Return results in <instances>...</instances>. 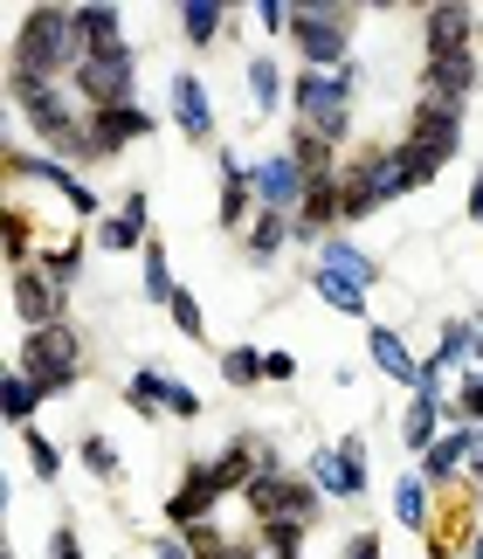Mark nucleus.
Wrapping results in <instances>:
<instances>
[{
  "label": "nucleus",
  "mask_w": 483,
  "mask_h": 559,
  "mask_svg": "<svg viewBox=\"0 0 483 559\" xmlns=\"http://www.w3.org/2000/svg\"><path fill=\"white\" fill-rule=\"evenodd\" d=\"M8 104L21 118V132H28L49 159L62 166H97V145H91V111H83V97L70 83H8Z\"/></svg>",
  "instance_id": "f257e3e1"
},
{
  "label": "nucleus",
  "mask_w": 483,
  "mask_h": 559,
  "mask_svg": "<svg viewBox=\"0 0 483 559\" xmlns=\"http://www.w3.org/2000/svg\"><path fill=\"white\" fill-rule=\"evenodd\" d=\"M76 8H28L8 35V83H70L83 70Z\"/></svg>",
  "instance_id": "f03ea898"
},
{
  "label": "nucleus",
  "mask_w": 483,
  "mask_h": 559,
  "mask_svg": "<svg viewBox=\"0 0 483 559\" xmlns=\"http://www.w3.org/2000/svg\"><path fill=\"white\" fill-rule=\"evenodd\" d=\"M360 76H366L360 56L345 62V70H297V76H291V124H297V132H318V139L345 145V139H353Z\"/></svg>",
  "instance_id": "7ed1b4c3"
},
{
  "label": "nucleus",
  "mask_w": 483,
  "mask_h": 559,
  "mask_svg": "<svg viewBox=\"0 0 483 559\" xmlns=\"http://www.w3.org/2000/svg\"><path fill=\"white\" fill-rule=\"evenodd\" d=\"M249 498V511H256V525H270V519H291V525H318V484L304 477V469H291L276 456V442L262 449V469H256V484L241 490Z\"/></svg>",
  "instance_id": "20e7f679"
},
{
  "label": "nucleus",
  "mask_w": 483,
  "mask_h": 559,
  "mask_svg": "<svg viewBox=\"0 0 483 559\" xmlns=\"http://www.w3.org/2000/svg\"><path fill=\"white\" fill-rule=\"evenodd\" d=\"M14 367L28 373L42 394H70V386L83 380V332L62 318V325H42V332H21V346H14Z\"/></svg>",
  "instance_id": "39448f33"
},
{
  "label": "nucleus",
  "mask_w": 483,
  "mask_h": 559,
  "mask_svg": "<svg viewBox=\"0 0 483 559\" xmlns=\"http://www.w3.org/2000/svg\"><path fill=\"white\" fill-rule=\"evenodd\" d=\"M28 180H42V187H49L62 207L83 214L91 228L104 222V214H111V207H104V193H97L91 180H83L76 166H62V159H49V153H28L21 139H8V187H28Z\"/></svg>",
  "instance_id": "423d86ee"
},
{
  "label": "nucleus",
  "mask_w": 483,
  "mask_h": 559,
  "mask_svg": "<svg viewBox=\"0 0 483 559\" xmlns=\"http://www.w3.org/2000/svg\"><path fill=\"white\" fill-rule=\"evenodd\" d=\"M401 145V159L414 166V180L435 187V174L463 153V111H443V104H414V118H408V132L393 139Z\"/></svg>",
  "instance_id": "0eeeda50"
},
{
  "label": "nucleus",
  "mask_w": 483,
  "mask_h": 559,
  "mask_svg": "<svg viewBox=\"0 0 483 559\" xmlns=\"http://www.w3.org/2000/svg\"><path fill=\"white\" fill-rule=\"evenodd\" d=\"M291 49L304 70H345L353 62V8H325V0H297Z\"/></svg>",
  "instance_id": "6e6552de"
},
{
  "label": "nucleus",
  "mask_w": 483,
  "mask_h": 559,
  "mask_svg": "<svg viewBox=\"0 0 483 559\" xmlns=\"http://www.w3.org/2000/svg\"><path fill=\"white\" fill-rule=\"evenodd\" d=\"M70 91L83 97V111H118V104H139V49L83 56V70L70 76Z\"/></svg>",
  "instance_id": "1a4fd4ad"
},
{
  "label": "nucleus",
  "mask_w": 483,
  "mask_h": 559,
  "mask_svg": "<svg viewBox=\"0 0 483 559\" xmlns=\"http://www.w3.org/2000/svg\"><path fill=\"white\" fill-rule=\"evenodd\" d=\"M304 477L318 484V498H325V504H353V498H366V436L353 428V436L325 442Z\"/></svg>",
  "instance_id": "9d476101"
},
{
  "label": "nucleus",
  "mask_w": 483,
  "mask_h": 559,
  "mask_svg": "<svg viewBox=\"0 0 483 559\" xmlns=\"http://www.w3.org/2000/svg\"><path fill=\"white\" fill-rule=\"evenodd\" d=\"M249 187H256V207H270V214H297V207H304V193H311V174H304V166L291 159V145H270V153L256 159Z\"/></svg>",
  "instance_id": "9b49d317"
},
{
  "label": "nucleus",
  "mask_w": 483,
  "mask_h": 559,
  "mask_svg": "<svg viewBox=\"0 0 483 559\" xmlns=\"http://www.w3.org/2000/svg\"><path fill=\"white\" fill-rule=\"evenodd\" d=\"M476 449H483V428L449 421V428H443V442H435L428 456H414V469H422V484H428V490H456V484L470 477Z\"/></svg>",
  "instance_id": "f8f14e48"
},
{
  "label": "nucleus",
  "mask_w": 483,
  "mask_h": 559,
  "mask_svg": "<svg viewBox=\"0 0 483 559\" xmlns=\"http://www.w3.org/2000/svg\"><path fill=\"white\" fill-rule=\"evenodd\" d=\"M214 166H222V193H214V222H222L228 235H241L256 222V187H249V174H256V159H241L235 145H214Z\"/></svg>",
  "instance_id": "ddd939ff"
},
{
  "label": "nucleus",
  "mask_w": 483,
  "mask_h": 559,
  "mask_svg": "<svg viewBox=\"0 0 483 559\" xmlns=\"http://www.w3.org/2000/svg\"><path fill=\"white\" fill-rule=\"evenodd\" d=\"M8 305L21 318V332H42V325H62V318H70V290H62L56 276H42V270H14Z\"/></svg>",
  "instance_id": "4468645a"
},
{
  "label": "nucleus",
  "mask_w": 483,
  "mask_h": 559,
  "mask_svg": "<svg viewBox=\"0 0 483 559\" xmlns=\"http://www.w3.org/2000/svg\"><path fill=\"white\" fill-rule=\"evenodd\" d=\"M291 228H297V242L318 255L325 235H345V174H325L311 180V193H304V207L291 214Z\"/></svg>",
  "instance_id": "2eb2a0df"
},
{
  "label": "nucleus",
  "mask_w": 483,
  "mask_h": 559,
  "mask_svg": "<svg viewBox=\"0 0 483 559\" xmlns=\"http://www.w3.org/2000/svg\"><path fill=\"white\" fill-rule=\"evenodd\" d=\"M166 111H173V124L193 139V145H214V97H208V76L201 70H173L166 76Z\"/></svg>",
  "instance_id": "dca6fc26"
},
{
  "label": "nucleus",
  "mask_w": 483,
  "mask_h": 559,
  "mask_svg": "<svg viewBox=\"0 0 483 559\" xmlns=\"http://www.w3.org/2000/svg\"><path fill=\"white\" fill-rule=\"evenodd\" d=\"M160 132V111L152 104H118V111H91V145H97V166H111L118 153H131L139 139Z\"/></svg>",
  "instance_id": "f3484780"
},
{
  "label": "nucleus",
  "mask_w": 483,
  "mask_h": 559,
  "mask_svg": "<svg viewBox=\"0 0 483 559\" xmlns=\"http://www.w3.org/2000/svg\"><path fill=\"white\" fill-rule=\"evenodd\" d=\"M476 83H483L476 49H470V56H428V70H422V104H443V111H470Z\"/></svg>",
  "instance_id": "a211bd4d"
},
{
  "label": "nucleus",
  "mask_w": 483,
  "mask_h": 559,
  "mask_svg": "<svg viewBox=\"0 0 483 559\" xmlns=\"http://www.w3.org/2000/svg\"><path fill=\"white\" fill-rule=\"evenodd\" d=\"M476 8H463V0H435V8H422V35H428V56H470L476 49Z\"/></svg>",
  "instance_id": "6ab92c4d"
},
{
  "label": "nucleus",
  "mask_w": 483,
  "mask_h": 559,
  "mask_svg": "<svg viewBox=\"0 0 483 559\" xmlns=\"http://www.w3.org/2000/svg\"><path fill=\"white\" fill-rule=\"evenodd\" d=\"M366 367L380 380H393V386H408V394L422 386V353H408V338L393 325H380V318L366 325Z\"/></svg>",
  "instance_id": "aec40b11"
},
{
  "label": "nucleus",
  "mask_w": 483,
  "mask_h": 559,
  "mask_svg": "<svg viewBox=\"0 0 483 559\" xmlns=\"http://www.w3.org/2000/svg\"><path fill=\"white\" fill-rule=\"evenodd\" d=\"M311 270H325V276H345V284H360V290H373L380 284V255H366L353 235H325L318 242V255H311Z\"/></svg>",
  "instance_id": "412c9836"
},
{
  "label": "nucleus",
  "mask_w": 483,
  "mask_h": 559,
  "mask_svg": "<svg viewBox=\"0 0 483 559\" xmlns=\"http://www.w3.org/2000/svg\"><path fill=\"white\" fill-rule=\"evenodd\" d=\"M443 428H449V401H443V394H408V407H401V442H408V456H428V449L443 442Z\"/></svg>",
  "instance_id": "4be33fe9"
},
{
  "label": "nucleus",
  "mask_w": 483,
  "mask_h": 559,
  "mask_svg": "<svg viewBox=\"0 0 483 559\" xmlns=\"http://www.w3.org/2000/svg\"><path fill=\"white\" fill-rule=\"evenodd\" d=\"M476 332H483V318H443V332H435V346L422 353V367H428V373L476 367Z\"/></svg>",
  "instance_id": "5701e85b"
},
{
  "label": "nucleus",
  "mask_w": 483,
  "mask_h": 559,
  "mask_svg": "<svg viewBox=\"0 0 483 559\" xmlns=\"http://www.w3.org/2000/svg\"><path fill=\"white\" fill-rule=\"evenodd\" d=\"M291 242H297V228H291V214H270V207H262V214H256V222H249V228H241V255H249V263H256V270H270V263H276V255H283V249H291Z\"/></svg>",
  "instance_id": "b1692460"
},
{
  "label": "nucleus",
  "mask_w": 483,
  "mask_h": 559,
  "mask_svg": "<svg viewBox=\"0 0 483 559\" xmlns=\"http://www.w3.org/2000/svg\"><path fill=\"white\" fill-rule=\"evenodd\" d=\"M393 519H401V532H414V539H428L435 490L422 484V469H401V477H393Z\"/></svg>",
  "instance_id": "393cba45"
},
{
  "label": "nucleus",
  "mask_w": 483,
  "mask_h": 559,
  "mask_svg": "<svg viewBox=\"0 0 483 559\" xmlns=\"http://www.w3.org/2000/svg\"><path fill=\"white\" fill-rule=\"evenodd\" d=\"M83 255H91V235H49V242H42V255H35V270L56 276V284L70 290L76 276H83Z\"/></svg>",
  "instance_id": "a878e982"
},
{
  "label": "nucleus",
  "mask_w": 483,
  "mask_h": 559,
  "mask_svg": "<svg viewBox=\"0 0 483 559\" xmlns=\"http://www.w3.org/2000/svg\"><path fill=\"white\" fill-rule=\"evenodd\" d=\"M241 76H249V104H256L262 118L291 104V76H283V62H276V56H249V70H241Z\"/></svg>",
  "instance_id": "bb28decb"
},
{
  "label": "nucleus",
  "mask_w": 483,
  "mask_h": 559,
  "mask_svg": "<svg viewBox=\"0 0 483 559\" xmlns=\"http://www.w3.org/2000/svg\"><path fill=\"white\" fill-rule=\"evenodd\" d=\"M76 28H83V49H91V56L131 49V41H125V8H76Z\"/></svg>",
  "instance_id": "cd10ccee"
},
{
  "label": "nucleus",
  "mask_w": 483,
  "mask_h": 559,
  "mask_svg": "<svg viewBox=\"0 0 483 559\" xmlns=\"http://www.w3.org/2000/svg\"><path fill=\"white\" fill-rule=\"evenodd\" d=\"M311 290H318L339 318H360V325H373V290L345 284V276H325V270H311Z\"/></svg>",
  "instance_id": "c85d7f7f"
},
{
  "label": "nucleus",
  "mask_w": 483,
  "mask_h": 559,
  "mask_svg": "<svg viewBox=\"0 0 483 559\" xmlns=\"http://www.w3.org/2000/svg\"><path fill=\"white\" fill-rule=\"evenodd\" d=\"M180 35L193 41V49H214V41L228 35V8H222V0H187V8H180Z\"/></svg>",
  "instance_id": "c756f323"
},
{
  "label": "nucleus",
  "mask_w": 483,
  "mask_h": 559,
  "mask_svg": "<svg viewBox=\"0 0 483 559\" xmlns=\"http://www.w3.org/2000/svg\"><path fill=\"white\" fill-rule=\"evenodd\" d=\"M283 145H291V159H297L311 180H325V174H345L339 145H332V139H318V132H297V124H291V139H283Z\"/></svg>",
  "instance_id": "7c9ffc66"
},
{
  "label": "nucleus",
  "mask_w": 483,
  "mask_h": 559,
  "mask_svg": "<svg viewBox=\"0 0 483 559\" xmlns=\"http://www.w3.org/2000/svg\"><path fill=\"white\" fill-rule=\"evenodd\" d=\"M152 235H160V228H139L131 214H118V207H111V214H104V222L91 228V242H97L104 255H131V249H145Z\"/></svg>",
  "instance_id": "2f4dec72"
},
{
  "label": "nucleus",
  "mask_w": 483,
  "mask_h": 559,
  "mask_svg": "<svg viewBox=\"0 0 483 559\" xmlns=\"http://www.w3.org/2000/svg\"><path fill=\"white\" fill-rule=\"evenodd\" d=\"M222 380L241 386V394H249V386H270V353L262 346H222Z\"/></svg>",
  "instance_id": "473e14b6"
},
{
  "label": "nucleus",
  "mask_w": 483,
  "mask_h": 559,
  "mask_svg": "<svg viewBox=\"0 0 483 559\" xmlns=\"http://www.w3.org/2000/svg\"><path fill=\"white\" fill-rule=\"evenodd\" d=\"M125 407L131 415H145V421H160L166 415V367H139L125 380Z\"/></svg>",
  "instance_id": "72a5a7b5"
},
{
  "label": "nucleus",
  "mask_w": 483,
  "mask_h": 559,
  "mask_svg": "<svg viewBox=\"0 0 483 559\" xmlns=\"http://www.w3.org/2000/svg\"><path fill=\"white\" fill-rule=\"evenodd\" d=\"M139 263H145V297L166 311L173 297H180V284H173V263H166V242H160V235H152V242L139 249Z\"/></svg>",
  "instance_id": "f704fd0d"
},
{
  "label": "nucleus",
  "mask_w": 483,
  "mask_h": 559,
  "mask_svg": "<svg viewBox=\"0 0 483 559\" xmlns=\"http://www.w3.org/2000/svg\"><path fill=\"white\" fill-rule=\"evenodd\" d=\"M76 463L91 469L97 484H125V456H118L111 436H83V442H76Z\"/></svg>",
  "instance_id": "c9c22d12"
},
{
  "label": "nucleus",
  "mask_w": 483,
  "mask_h": 559,
  "mask_svg": "<svg viewBox=\"0 0 483 559\" xmlns=\"http://www.w3.org/2000/svg\"><path fill=\"white\" fill-rule=\"evenodd\" d=\"M42 407H49V394H42V386L21 373V367H8V421H14V428H35Z\"/></svg>",
  "instance_id": "e433bc0d"
},
{
  "label": "nucleus",
  "mask_w": 483,
  "mask_h": 559,
  "mask_svg": "<svg viewBox=\"0 0 483 559\" xmlns=\"http://www.w3.org/2000/svg\"><path fill=\"white\" fill-rule=\"evenodd\" d=\"M304 532L311 525H291V519H270V525H256V546L270 552V559H304Z\"/></svg>",
  "instance_id": "4c0bfd02"
},
{
  "label": "nucleus",
  "mask_w": 483,
  "mask_h": 559,
  "mask_svg": "<svg viewBox=\"0 0 483 559\" xmlns=\"http://www.w3.org/2000/svg\"><path fill=\"white\" fill-rule=\"evenodd\" d=\"M21 442H28V469H35L42 484H56L62 469H70V456H62V449H56L49 436H42V428H21Z\"/></svg>",
  "instance_id": "58836bf2"
},
{
  "label": "nucleus",
  "mask_w": 483,
  "mask_h": 559,
  "mask_svg": "<svg viewBox=\"0 0 483 559\" xmlns=\"http://www.w3.org/2000/svg\"><path fill=\"white\" fill-rule=\"evenodd\" d=\"M166 318H173V332H180V338H193V346L208 338V311H201V297H193L187 284H180V297L166 305Z\"/></svg>",
  "instance_id": "ea45409f"
},
{
  "label": "nucleus",
  "mask_w": 483,
  "mask_h": 559,
  "mask_svg": "<svg viewBox=\"0 0 483 559\" xmlns=\"http://www.w3.org/2000/svg\"><path fill=\"white\" fill-rule=\"evenodd\" d=\"M449 421L483 428V373H463V386H456V401H449Z\"/></svg>",
  "instance_id": "a19ab883"
},
{
  "label": "nucleus",
  "mask_w": 483,
  "mask_h": 559,
  "mask_svg": "<svg viewBox=\"0 0 483 559\" xmlns=\"http://www.w3.org/2000/svg\"><path fill=\"white\" fill-rule=\"evenodd\" d=\"M249 21H256L262 35H291V28H297V0H256Z\"/></svg>",
  "instance_id": "79ce46f5"
},
{
  "label": "nucleus",
  "mask_w": 483,
  "mask_h": 559,
  "mask_svg": "<svg viewBox=\"0 0 483 559\" xmlns=\"http://www.w3.org/2000/svg\"><path fill=\"white\" fill-rule=\"evenodd\" d=\"M166 415L173 421H201V394H193L180 373H166Z\"/></svg>",
  "instance_id": "37998d69"
},
{
  "label": "nucleus",
  "mask_w": 483,
  "mask_h": 559,
  "mask_svg": "<svg viewBox=\"0 0 483 559\" xmlns=\"http://www.w3.org/2000/svg\"><path fill=\"white\" fill-rule=\"evenodd\" d=\"M118 214H131L139 228H152V193H145V187H125V193H118Z\"/></svg>",
  "instance_id": "c03bdc74"
},
{
  "label": "nucleus",
  "mask_w": 483,
  "mask_h": 559,
  "mask_svg": "<svg viewBox=\"0 0 483 559\" xmlns=\"http://www.w3.org/2000/svg\"><path fill=\"white\" fill-rule=\"evenodd\" d=\"M49 559H91V552H83V539H76V525H56L49 532Z\"/></svg>",
  "instance_id": "a18cd8bd"
},
{
  "label": "nucleus",
  "mask_w": 483,
  "mask_h": 559,
  "mask_svg": "<svg viewBox=\"0 0 483 559\" xmlns=\"http://www.w3.org/2000/svg\"><path fill=\"white\" fill-rule=\"evenodd\" d=\"M152 559H193L187 532H152Z\"/></svg>",
  "instance_id": "49530a36"
},
{
  "label": "nucleus",
  "mask_w": 483,
  "mask_h": 559,
  "mask_svg": "<svg viewBox=\"0 0 483 559\" xmlns=\"http://www.w3.org/2000/svg\"><path fill=\"white\" fill-rule=\"evenodd\" d=\"M345 559H387V546H380V532H353V539H345Z\"/></svg>",
  "instance_id": "de8ad7c7"
},
{
  "label": "nucleus",
  "mask_w": 483,
  "mask_h": 559,
  "mask_svg": "<svg viewBox=\"0 0 483 559\" xmlns=\"http://www.w3.org/2000/svg\"><path fill=\"white\" fill-rule=\"evenodd\" d=\"M297 380V353H270V386H291Z\"/></svg>",
  "instance_id": "09e8293b"
},
{
  "label": "nucleus",
  "mask_w": 483,
  "mask_h": 559,
  "mask_svg": "<svg viewBox=\"0 0 483 559\" xmlns=\"http://www.w3.org/2000/svg\"><path fill=\"white\" fill-rule=\"evenodd\" d=\"M463 214H470V222L483 228V166H476V180H470V201H463Z\"/></svg>",
  "instance_id": "8fccbe9b"
},
{
  "label": "nucleus",
  "mask_w": 483,
  "mask_h": 559,
  "mask_svg": "<svg viewBox=\"0 0 483 559\" xmlns=\"http://www.w3.org/2000/svg\"><path fill=\"white\" fill-rule=\"evenodd\" d=\"M470 559H483V532H470Z\"/></svg>",
  "instance_id": "3c124183"
},
{
  "label": "nucleus",
  "mask_w": 483,
  "mask_h": 559,
  "mask_svg": "<svg viewBox=\"0 0 483 559\" xmlns=\"http://www.w3.org/2000/svg\"><path fill=\"white\" fill-rule=\"evenodd\" d=\"M470 373H483V332H476V367H470Z\"/></svg>",
  "instance_id": "603ef678"
}]
</instances>
